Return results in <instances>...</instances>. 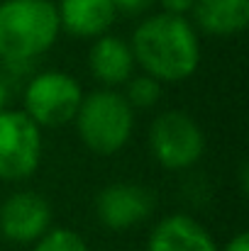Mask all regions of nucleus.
Instances as JSON below:
<instances>
[{"mask_svg":"<svg viewBox=\"0 0 249 251\" xmlns=\"http://www.w3.org/2000/svg\"><path fill=\"white\" fill-rule=\"evenodd\" d=\"M135 64L159 83H181L200 64V42L183 15L159 12L137 25L130 42Z\"/></svg>","mask_w":249,"mask_h":251,"instance_id":"f257e3e1","label":"nucleus"},{"mask_svg":"<svg viewBox=\"0 0 249 251\" xmlns=\"http://www.w3.org/2000/svg\"><path fill=\"white\" fill-rule=\"evenodd\" d=\"M59 12L49 0L0 2V59L5 64H29L47 54L59 37Z\"/></svg>","mask_w":249,"mask_h":251,"instance_id":"f03ea898","label":"nucleus"},{"mask_svg":"<svg viewBox=\"0 0 249 251\" xmlns=\"http://www.w3.org/2000/svg\"><path fill=\"white\" fill-rule=\"evenodd\" d=\"M74 122L88 151L98 156H112L130 142L135 129V112L122 93L100 88L83 95Z\"/></svg>","mask_w":249,"mask_h":251,"instance_id":"7ed1b4c3","label":"nucleus"},{"mask_svg":"<svg viewBox=\"0 0 249 251\" xmlns=\"http://www.w3.org/2000/svg\"><path fill=\"white\" fill-rule=\"evenodd\" d=\"M149 151L166 171H186L200 161L205 134L188 112L166 110L154 117L149 127Z\"/></svg>","mask_w":249,"mask_h":251,"instance_id":"20e7f679","label":"nucleus"},{"mask_svg":"<svg viewBox=\"0 0 249 251\" xmlns=\"http://www.w3.org/2000/svg\"><path fill=\"white\" fill-rule=\"evenodd\" d=\"M83 90L64 71H44L25 88V115L39 127H64L74 122Z\"/></svg>","mask_w":249,"mask_h":251,"instance_id":"39448f33","label":"nucleus"},{"mask_svg":"<svg viewBox=\"0 0 249 251\" xmlns=\"http://www.w3.org/2000/svg\"><path fill=\"white\" fill-rule=\"evenodd\" d=\"M42 161V127L22 110H0V180L34 176Z\"/></svg>","mask_w":249,"mask_h":251,"instance_id":"423d86ee","label":"nucleus"},{"mask_svg":"<svg viewBox=\"0 0 249 251\" xmlns=\"http://www.w3.org/2000/svg\"><path fill=\"white\" fill-rule=\"evenodd\" d=\"M154 210V195L149 188L130 180L105 185L95 198V215L103 227L112 232H125L142 225Z\"/></svg>","mask_w":249,"mask_h":251,"instance_id":"0eeeda50","label":"nucleus"},{"mask_svg":"<svg viewBox=\"0 0 249 251\" xmlns=\"http://www.w3.org/2000/svg\"><path fill=\"white\" fill-rule=\"evenodd\" d=\"M52 227V205L34 190H20L0 205V237L17 244H34Z\"/></svg>","mask_w":249,"mask_h":251,"instance_id":"6e6552de","label":"nucleus"},{"mask_svg":"<svg viewBox=\"0 0 249 251\" xmlns=\"http://www.w3.org/2000/svg\"><path fill=\"white\" fill-rule=\"evenodd\" d=\"M147 251H220L210 232L188 215H168L149 234Z\"/></svg>","mask_w":249,"mask_h":251,"instance_id":"1a4fd4ad","label":"nucleus"},{"mask_svg":"<svg viewBox=\"0 0 249 251\" xmlns=\"http://www.w3.org/2000/svg\"><path fill=\"white\" fill-rule=\"evenodd\" d=\"M56 12L59 27L79 39H95L105 34L117 15L112 0H61Z\"/></svg>","mask_w":249,"mask_h":251,"instance_id":"9d476101","label":"nucleus"},{"mask_svg":"<svg viewBox=\"0 0 249 251\" xmlns=\"http://www.w3.org/2000/svg\"><path fill=\"white\" fill-rule=\"evenodd\" d=\"M88 69L108 88L122 85L135 71V56H132L130 44L112 34L95 37V42L88 51Z\"/></svg>","mask_w":249,"mask_h":251,"instance_id":"9b49d317","label":"nucleus"},{"mask_svg":"<svg viewBox=\"0 0 249 251\" xmlns=\"http://www.w3.org/2000/svg\"><path fill=\"white\" fill-rule=\"evenodd\" d=\"M191 12L210 37H237L249 25V0H195Z\"/></svg>","mask_w":249,"mask_h":251,"instance_id":"f8f14e48","label":"nucleus"},{"mask_svg":"<svg viewBox=\"0 0 249 251\" xmlns=\"http://www.w3.org/2000/svg\"><path fill=\"white\" fill-rule=\"evenodd\" d=\"M125 100L130 102L132 110H147V107H154L162 98V83L147 74L142 76H130L125 81Z\"/></svg>","mask_w":249,"mask_h":251,"instance_id":"ddd939ff","label":"nucleus"},{"mask_svg":"<svg viewBox=\"0 0 249 251\" xmlns=\"http://www.w3.org/2000/svg\"><path fill=\"white\" fill-rule=\"evenodd\" d=\"M32 251H88V244L83 242L81 234L66 227H49L37 242Z\"/></svg>","mask_w":249,"mask_h":251,"instance_id":"4468645a","label":"nucleus"},{"mask_svg":"<svg viewBox=\"0 0 249 251\" xmlns=\"http://www.w3.org/2000/svg\"><path fill=\"white\" fill-rule=\"evenodd\" d=\"M193 5H195V0H162L164 12H171V15H183V17L193 10Z\"/></svg>","mask_w":249,"mask_h":251,"instance_id":"2eb2a0df","label":"nucleus"},{"mask_svg":"<svg viewBox=\"0 0 249 251\" xmlns=\"http://www.w3.org/2000/svg\"><path fill=\"white\" fill-rule=\"evenodd\" d=\"M149 2H152V0H112L115 10H120V12H127V15L142 12V10H144Z\"/></svg>","mask_w":249,"mask_h":251,"instance_id":"dca6fc26","label":"nucleus"},{"mask_svg":"<svg viewBox=\"0 0 249 251\" xmlns=\"http://www.w3.org/2000/svg\"><path fill=\"white\" fill-rule=\"evenodd\" d=\"M222 251H249V234H247V232L235 234V237L225 244V249H222Z\"/></svg>","mask_w":249,"mask_h":251,"instance_id":"f3484780","label":"nucleus"},{"mask_svg":"<svg viewBox=\"0 0 249 251\" xmlns=\"http://www.w3.org/2000/svg\"><path fill=\"white\" fill-rule=\"evenodd\" d=\"M5 102H7V83L0 76V110H5Z\"/></svg>","mask_w":249,"mask_h":251,"instance_id":"a211bd4d","label":"nucleus"}]
</instances>
